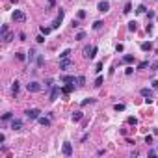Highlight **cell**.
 Returning <instances> with one entry per match:
<instances>
[{"label":"cell","instance_id":"4","mask_svg":"<svg viewBox=\"0 0 158 158\" xmlns=\"http://www.w3.org/2000/svg\"><path fill=\"white\" fill-rule=\"evenodd\" d=\"M140 93H141V97H145V102H149V104L152 102V89H149V88H143Z\"/></svg>","mask_w":158,"mask_h":158},{"label":"cell","instance_id":"34","mask_svg":"<svg viewBox=\"0 0 158 158\" xmlns=\"http://www.w3.org/2000/svg\"><path fill=\"white\" fill-rule=\"evenodd\" d=\"M95 54H97V47H93V49H91V54H89V58H95Z\"/></svg>","mask_w":158,"mask_h":158},{"label":"cell","instance_id":"47","mask_svg":"<svg viewBox=\"0 0 158 158\" xmlns=\"http://www.w3.org/2000/svg\"><path fill=\"white\" fill-rule=\"evenodd\" d=\"M156 21H158V17H156Z\"/></svg>","mask_w":158,"mask_h":158},{"label":"cell","instance_id":"10","mask_svg":"<svg viewBox=\"0 0 158 158\" xmlns=\"http://www.w3.org/2000/svg\"><path fill=\"white\" fill-rule=\"evenodd\" d=\"M60 95V88L58 86H52V91H50V100H56Z\"/></svg>","mask_w":158,"mask_h":158},{"label":"cell","instance_id":"9","mask_svg":"<svg viewBox=\"0 0 158 158\" xmlns=\"http://www.w3.org/2000/svg\"><path fill=\"white\" fill-rule=\"evenodd\" d=\"M61 151H63L65 156H71V154H73V145H71L69 141H65V143H63V149H61Z\"/></svg>","mask_w":158,"mask_h":158},{"label":"cell","instance_id":"40","mask_svg":"<svg viewBox=\"0 0 158 158\" xmlns=\"http://www.w3.org/2000/svg\"><path fill=\"white\" fill-rule=\"evenodd\" d=\"M89 102H93V99H86L84 102H82V106H86V104H89Z\"/></svg>","mask_w":158,"mask_h":158},{"label":"cell","instance_id":"32","mask_svg":"<svg viewBox=\"0 0 158 158\" xmlns=\"http://www.w3.org/2000/svg\"><path fill=\"white\" fill-rule=\"evenodd\" d=\"M2 119H4V121H9V119H13V115L8 112V113H4V117H2Z\"/></svg>","mask_w":158,"mask_h":158},{"label":"cell","instance_id":"1","mask_svg":"<svg viewBox=\"0 0 158 158\" xmlns=\"http://www.w3.org/2000/svg\"><path fill=\"white\" fill-rule=\"evenodd\" d=\"M11 19H13L15 22H26V13L21 11V9H15V11H13V15H11Z\"/></svg>","mask_w":158,"mask_h":158},{"label":"cell","instance_id":"6","mask_svg":"<svg viewBox=\"0 0 158 158\" xmlns=\"http://www.w3.org/2000/svg\"><path fill=\"white\" fill-rule=\"evenodd\" d=\"M11 128L13 130H22V128H24V123H22L21 119H11Z\"/></svg>","mask_w":158,"mask_h":158},{"label":"cell","instance_id":"14","mask_svg":"<svg viewBox=\"0 0 158 158\" xmlns=\"http://www.w3.org/2000/svg\"><path fill=\"white\" fill-rule=\"evenodd\" d=\"M13 37H15V35H13V33H11V32H6V33H4V35H2V39H4V41H6V43H9V41H11V39H13Z\"/></svg>","mask_w":158,"mask_h":158},{"label":"cell","instance_id":"5","mask_svg":"<svg viewBox=\"0 0 158 158\" xmlns=\"http://www.w3.org/2000/svg\"><path fill=\"white\" fill-rule=\"evenodd\" d=\"M39 110H37V108H30V110H26V117L28 119H39L41 115H39Z\"/></svg>","mask_w":158,"mask_h":158},{"label":"cell","instance_id":"36","mask_svg":"<svg viewBox=\"0 0 158 158\" xmlns=\"http://www.w3.org/2000/svg\"><path fill=\"white\" fill-rule=\"evenodd\" d=\"M95 71H97V73H100V71H102V61H99V63H97V69H95Z\"/></svg>","mask_w":158,"mask_h":158},{"label":"cell","instance_id":"13","mask_svg":"<svg viewBox=\"0 0 158 158\" xmlns=\"http://www.w3.org/2000/svg\"><path fill=\"white\" fill-rule=\"evenodd\" d=\"M37 121H39L43 127H50V117H39Z\"/></svg>","mask_w":158,"mask_h":158},{"label":"cell","instance_id":"35","mask_svg":"<svg viewBox=\"0 0 158 158\" xmlns=\"http://www.w3.org/2000/svg\"><path fill=\"white\" fill-rule=\"evenodd\" d=\"M50 30H52V26H50V28H45V26H41V32H43V33H45V35H47V33H49Z\"/></svg>","mask_w":158,"mask_h":158},{"label":"cell","instance_id":"29","mask_svg":"<svg viewBox=\"0 0 158 158\" xmlns=\"http://www.w3.org/2000/svg\"><path fill=\"white\" fill-rule=\"evenodd\" d=\"M128 125H138V119L136 117H128Z\"/></svg>","mask_w":158,"mask_h":158},{"label":"cell","instance_id":"24","mask_svg":"<svg viewBox=\"0 0 158 158\" xmlns=\"http://www.w3.org/2000/svg\"><path fill=\"white\" fill-rule=\"evenodd\" d=\"M76 84H78V86H84V84H86V78H84V76H78V78H76Z\"/></svg>","mask_w":158,"mask_h":158},{"label":"cell","instance_id":"44","mask_svg":"<svg viewBox=\"0 0 158 158\" xmlns=\"http://www.w3.org/2000/svg\"><path fill=\"white\" fill-rule=\"evenodd\" d=\"M80 26V21H73V28H78Z\"/></svg>","mask_w":158,"mask_h":158},{"label":"cell","instance_id":"30","mask_svg":"<svg viewBox=\"0 0 158 158\" xmlns=\"http://www.w3.org/2000/svg\"><path fill=\"white\" fill-rule=\"evenodd\" d=\"M76 39H86V32H78L76 33Z\"/></svg>","mask_w":158,"mask_h":158},{"label":"cell","instance_id":"15","mask_svg":"<svg viewBox=\"0 0 158 158\" xmlns=\"http://www.w3.org/2000/svg\"><path fill=\"white\" fill-rule=\"evenodd\" d=\"M82 117H84V113L80 112V110H78V112H74V113H73V121H74V123H76V121H80Z\"/></svg>","mask_w":158,"mask_h":158},{"label":"cell","instance_id":"31","mask_svg":"<svg viewBox=\"0 0 158 158\" xmlns=\"http://www.w3.org/2000/svg\"><path fill=\"white\" fill-rule=\"evenodd\" d=\"M91 49H93V47H91ZM91 49H89V47H86V49H84V56H88V58H89V54H91Z\"/></svg>","mask_w":158,"mask_h":158},{"label":"cell","instance_id":"22","mask_svg":"<svg viewBox=\"0 0 158 158\" xmlns=\"http://www.w3.org/2000/svg\"><path fill=\"white\" fill-rule=\"evenodd\" d=\"M147 67H151V65H149V61H141V63L138 65V69H147Z\"/></svg>","mask_w":158,"mask_h":158},{"label":"cell","instance_id":"8","mask_svg":"<svg viewBox=\"0 0 158 158\" xmlns=\"http://www.w3.org/2000/svg\"><path fill=\"white\" fill-rule=\"evenodd\" d=\"M99 11L100 13H106L108 11V9H110V2H108V0H102V2H99Z\"/></svg>","mask_w":158,"mask_h":158},{"label":"cell","instance_id":"43","mask_svg":"<svg viewBox=\"0 0 158 158\" xmlns=\"http://www.w3.org/2000/svg\"><path fill=\"white\" fill-rule=\"evenodd\" d=\"M86 17V11H78V19H84Z\"/></svg>","mask_w":158,"mask_h":158},{"label":"cell","instance_id":"38","mask_svg":"<svg viewBox=\"0 0 158 158\" xmlns=\"http://www.w3.org/2000/svg\"><path fill=\"white\" fill-rule=\"evenodd\" d=\"M145 143H147V145H151V143H152V136H147L145 138Z\"/></svg>","mask_w":158,"mask_h":158},{"label":"cell","instance_id":"20","mask_svg":"<svg viewBox=\"0 0 158 158\" xmlns=\"http://www.w3.org/2000/svg\"><path fill=\"white\" fill-rule=\"evenodd\" d=\"M69 56H71V50L67 49V50H63V52L60 54V60H63V58H69Z\"/></svg>","mask_w":158,"mask_h":158},{"label":"cell","instance_id":"7","mask_svg":"<svg viewBox=\"0 0 158 158\" xmlns=\"http://www.w3.org/2000/svg\"><path fill=\"white\" fill-rule=\"evenodd\" d=\"M61 21H63V9H60V13H58V17L54 19V22H52V30L54 28H58L60 24H61Z\"/></svg>","mask_w":158,"mask_h":158},{"label":"cell","instance_id":"11","mask_svg":"<svg viewBox=\"0 0 158 158\" xmlns=\"http://www.w3.org/2000/svg\"><path fill=\"white\" fill-rule=\"evenodd\" d=\"M61 82H65V84H76V78H74V76H61Z\"/></svg>","mask_w":158,"mask_h":158},{"label":"cell","instance_id":"45","mask_svg":"<svg viewBox=\"0 0 158 158\" xmlns=\"http://www.w3.org/2000/svg\"><path fill=\"white\" fill-rule=\"evenodd\" d=\"M152 88H154V89L158 88V80H154V82H152Z\"/></svg>","mask_w":158,"mask_h":158},{"label":"cell","instance_id":"16","mask_svg":"<svg viewBox=\"0 0 158 158\" xmlns=\"http://www.w3.org/2000/svg\"><path fill=\"white\" fill-rule=\"evenodd\" d=\"M128 30H130V32H136V30H138V22H136V21H130V22H128Z\"/></svg>","mask_w":158,"mask_h":158},{"label":"cell","instance_id":"42","mask_svg":"<svg viewBox=\"0 0 158 158\" xmlns=\"http://www.w3.org/2000/svg\"><path fill=\"white\" fill-rule=\"evenodd\" d=\"M33 56H35V52H33V50H30V56H28V60L32 61V60H33Z\"/></svg>","mask_w":158,"mask_h":158},{"label":"cell","instance_id":"2","mask_svg":"<svg viewBox=\"0 0 158 158\" xmlns=\"http://www.w3.org/2000/svg\"><path fill=\"white\" fill-rule=\"evenodd\" d=\"M26 89L30 93H39L41 91V84L39 82H30V84H26Z\"/></svg>","mask_w":158,"mask_h":158},{"label":"cell","instance_id":"23","mask_svg":"<svg viewBox=\"0 0 158 158\" xmlns=\"http://www.w3.org/2000/svg\"><path fill=\"white\" fill-rule=\"evenodd\" d=\"M113 110H115V112H123V110H125V104H115Z\"/></svg>","mask_w":158,"mask_h":158},{"label":"cell","instance_id":"27","mask_svg":"<svg viewBox=\"0 0 158 158\" xmlns=\"http://www.w3.org/2000/svg\"><path fill=\"white\" fill-rule=\"evenodd\" d=\"M102 86V76H99L97 80H95V88H100Z\"/></svg>","mask_w":158,"mask_h":158},{"label":"cell","instance_id":"39","mask_svg":"<svg viewBox=\"0 0 158 158\" xmlns=\"http://www.w3.org/2000/svg\"><path fill=\"white\" fill-rule=\"evenodd\" d=\"M6 32H9V26H8V24H4V26H2V35H4Z\"/></svg>","mask_w":158,"mask_h":158},{"label":"cell","instance_id":"21","mask_svg":"<svg viewBox=\"0 0 158 158\" xmlns=\"http://www.w3.org/2000/svg\"><path fill=\"white\" fill-rule=\"evenodd\" d=\"M11 91L17 95V91H19V82H17V80H15V82H13V86H11Z\"/></svg>","mask_w":158,"mask_h":158},{"label":"cell","instance_id":"3","mask_svg":"<svg viewBox=\"0 0 158 158\" xmlns=\"http://www.w3.org/2000/svg\"><path fill=\"white\" fill-rule=\"evenodd\" d=\"M71 67H73V60H71V58L60 60V69L61 71H67V69H71Z\"/></svg>","mask_w":158,"mask_h":158},{"label":"cell","instance_id":"25","mask_svg":"<svg viewBox=\"0 0 158 158\" xmlns=\"http://www.w3.org/2000/svg\"><path fill=\"white\" fill-rule=\"evenodd\" d=\"M136 11H138V13H147V8L141 4V6H138V9H136Z\"/></svg>","mask_w":158,"mask_h":158},{"label":"cell","instance_id":"37","mask_svg":"<svg viewBox=\"0 0 158 158\" xmlns=\"http://www.w3.org/2000/svg\"><path fill=\"white\" fill-rule=\"evenodd\" d=\"M37 65H39V67L43 65V56H41V54H39V56H37Z\"/></svg>","mask_w":158,"mask_h":158},{"label":"cell","instance_id":"46","mask_svg":"<svg viewBox=\"0 0 158 158\" xmlns=\"http://www.w3.org/2000/svg\"><path fill=\"white\" fill-rule=\"evenodd\" d=\"M54 2H56V0H49V4H50V6H54Z\"/></svg>","mask_w":158,"mask_h":158},{"label":"cell","instance_id":"18","mask_svg":"<svg viewBox=\"0 0 158 158\" xmlns=\"http://www.w3.org/2000/svg\"><path fill=\"white\" fill-rule=\"evenodd\" d=\"M102 24H104L102 21H95V22H93V30H100V28H102Z\"/></svg>","mask_w":158,"mask_h":158},{"label":"cell","instance_id":"26","mask_svg":"<svg viewBox=\"0 0 158 158\" xmlns=\"http://www.w3.org/2000/svg\"><path fill=\"white\" fill-rule=\"evenodd\" d=\"M151 71H152V73H154V71H158V60L151 63Z\"/></svg>","mask_w":158,"mask_h":158},{"label":"cell","instance_id":"19","mask_svg":"<svg viewBox=\"0 0 158 158\" xmlns=\"http://www.w3.org/2000/svg\"><path fill=\"white\" fill-rule=\"evenodd\" d=\"M123 61H125V63H132V61H134V56H132V54H127L125 58H123Z\"/></svg>","mask_w":158,"mask_h":158},{"label":"cell","instance_id":"28","mask_svg":"<svg viewBox=\"0 0 158 158\" xmlns=\"http://www.w3.org/2000/svg\"><path fill=\"white\" fill-rule=\"evenodd\" d=\"M130 9H132V4L128 2L127 6H125V9H123V13H130Z\"/></svg>","mask_w":158,"mask_h":158},{"label":"cell","instance_id":"12","mask_svg":"<svg viewBox=\"0 0 158 158\" xmlns=\"http://www.w3.org/2000/svg\"><path fill=\"white\" fill-rule=\"evenodd\" d=\"M151 49H152V43H151V41H145V43H141V50H143V52H149Z\"/></svg>","mask_w":158,"mask_h":158},{"label":"cell","instance_id":"41","mask_svg":"<svg viewBox=\"0 0 158 158\" xmlns=\"http://www.w3.org/2000/svg\"><path fill=\"white\" fill-rule=\"evenodd\" d=\"M45 88H52V80H47V82H45Z\"/></svg>","mask_w":158,"mask_h":158},{"label":"cell","instance_id":"33","mask_svg":"<svg viewBox=\"0 0 158 158\" xmlns=\"http://www.w3.org/2000/svg\"><path fill=\"white\" fill-rule=\"evenodd\" d=\"M17 60H21V61H24V60H26V56H24V54H22V52H19V54H17Z\"/></svg>","mask_w":158,"mask_h":158},{"label":"cell","instance_id":"17","mask_svg":"<svg viewBox=\"0 0 158 158\" xmlns=\"http://www.w3.org/2000/svg\"><path fill=\"white\" fill-rule=\"evenodd\" d=\"M73 89H74V84H69V86H65V88L61 89V91H63V93H71Z\"/></svg>","mask_w":158,"mask_h":158}]
</instances>
